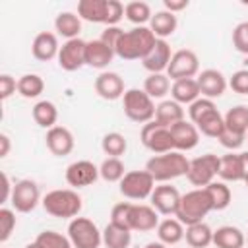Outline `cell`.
<instances>
[{"instance_id":"obj_39","label":"cell","mask_w":248,"mask_h":248,"mask_svg":"<svg viewBox=\"0 0 248 248\" xmlns=\"http://www.w3.org/2000/svg\"><path fill=\"white\" fill-rule=\"evenodd\" d=\"M143 91L155 101V99H163L169 91H170V79L167 74H149L143 79Z\"/></svg>"},{"instance_id":"obj_20","label":"cell","mask_w":248,"mask_h":248,"mask_svg":"<svg viewBox=\"0 0 248 248\" xmlns=\"http://www.w3.org/2000/svg\"><path fill=\"white\" fill-rule=\"evenodd\" d=\"M45 143H46V149L56 155V157H66L74 151V134L66 128V126H54L50 130H46V136H45Z\"/></svg>"},{"instance_id":"obj_57","label":"cell","mask_w":248,"mask_h":248,"mask_svg":"<svg viewBox=\"0 0 248 248\" xmlns=\"http://www.w3.org/2000/svg\"><path fill=\"white\" fill-rule=\"evenodd\" d=\"M246 140H248V132H246Z\"/></svg>"},{"instance_id":"obj_45","label":"cell","mask_w":248,"mask_h":248,"mask_svg":"<svg viewBox=\"0 0 248 248\" xmlns=\"http://www.w3.org/2000/svg\"><path fill=\"white\" fill-rule=\"evenodd\" d=\"M232 46L242 52V54H248V21H242L234 27L232 31Z\"/></svg>"},{"instance_id":"obj_26","label":"cell","mask_w":248,"mask_h":248,"mask_svg":"<svg viewBox=\"0 0 248 248\" xmlns=\"http://www.w3.org/2000/svg\"><path fill=\"white\" fill-rule=\"evenodd\" d=\"M153 120L165 128H170L172 124L184 120V108L180 103H176L172 99H165L155 107V118Z\"/></svg>"},{"instance_id":"obj_17","label":"cell","mask_w":248,"mask_h":248,"mask_svg":"<svg viewBox=\"0 0 248 248\" xmlns=\"http://www.w3.org/2000/svg\"><path fill=\"white\" fill-rule=\"evenodd\" d=\"M170 58H172L170 45L165 39H157L155 45H153V48L141 60V66L149 74H167V68L170 64Z\"/></svg>"},{"instance_id":"obj_3","label":"cell","mask_w":248,"mask_h":248,"mask_svg":"<svg viewBox=\"0 0 248 248\" xmlns=\"http://www.w3.org/2000/svg\"><path fill=\"white\" fill-rule=\"evenodd\" d=\"M188 167H190V159H186V155L180 151L153 155L145 163V170L153 176L155 182H169L178 176H186Z\"/></svg>"},{"instance_id":"obj_14","label":"cell","mask_w":248,"mask_h":248,"mask_svg":"<svg viewBox=\"0 0 248 248\" xmlns=\"http://www.w3.org/2000/svg\"><path fill=\"white\" fill-rule=\"evenodd\" d=\"M64 176H66V182L72 188H85V186L95 184L101 174H99V167L93 161L79 159V161H74L66 167Z\"/></svg>"},{"instance_id":"obj_42","label":"cell","mask_w":248,"mask_h":248,"mask_svg":"<svg viewBox=\"0 0 248 248\" xmlns=\"http://www.w3.org/2000/svg\"><path fill=\"white\" fill-rule=\"evenodd\" d=\"M99 174L107 182H120L126 174V169H124V163L118 157H107L99 165Z\"/></svg>"},{"instance_id":"obj_47","label":"cell","mask_w":248,"mask_h":248,"mask_svg":"<svg viewBox=\"0 0 248 248\" xmlns=\"http://www.w3.org/2000/svg\"><path fill=\"white\" fill-rule=\"evenodd\" d=\"M219 141H221V145L225 147V149H231V151H236V149H240L242 147V143L246 141V136H240V134H234V132H231V130H223V134L219 136Z\"/></svg>"},{"instance_id":"obj_30","label":"cell","mask_w":248,"mask_h":248,"mask_svg":"<svg viewBox=\"0 0 248 248\" xmlns=\"http://www.w3.org/2000/svg\"><path fill=\"white\" fill-rule=\"evenodd\" d=\"M223 182H240L244 180L242 165H240V153H227L219 157V174Z\"/></svg>"},{"instance_id":"obj_41","label":"cell","mask_w":248,"mask_h":248,"mask_svg":"<svg viewBox=\"0 0 248 248\" xmlns=\"http://www.w3.org/2000/svg\"><path fill=\"white\" fill-rule=\"evenodd\" d=\"M33 242L37 248H74L70 238L56 231H41Z\"/></svg>"},{"instance_id":"obj_11","label":"cell","mask_w":248,"mask_h":248,"mask_svg":"<svg viewBox=\"0 0 248 248\" xmlns=\"http://www.w3.org/2000/svg\"><path fill=\"white\" fill-rule=\"evenodd\" d=\"M200 74V58L194 50L190 48H180L172 52L170 64L167 68L169 79H186V78H196Z\"/></svg>"},{"instance_id":"obj_46","label":"cell","mask_w":248,"mask_h":248,"mask_svg":"<svg viewBox=\"0 0 248 248\" xmlns=\"http://www.w3.org/2000/svg\"><path fill=\"white\" fill-rule=\"evenodd\" d=\"M229 87L238 95H248V70H236L229 78Z\"/></svg>"},{"instance_id":"obj_1","label":"cell","mask_w":248,"mask_h":248,"mask_svg":"<svg viewBox=\"0 0 248 248\" xmlns=\"http://www.w3.org/2000/svg\"><path fill=\"white\" fill-rule=\"evenodd\" d=\"M188 116H190V122L196 124L202 136L219 140V136L225 130V118L211 99L200 97L198 101L188 105Z\"/></svg>"},{"instance_id":"obj_51","label":"cell","mask_w":248,"mask_h":248,"mask_svg":"<svg viewBox=\"0 0 248 248\" xmlns=\"http://www.w3.org/2000/svg\"><path fill=\"white\" fill-rule=\"evenodd\" d=\"M163 6L167 12L176 14V12H182L184 8H188V0H163Z\"/></svg>"},{"instance_id":"obj_49","label":"cell","mask_w":248,"mask_h":248,"mask_svg":"<svg viewBox=\"0 0 248 248\" xmlns=\"http://www.w3.org/2000/svg\"><path fill=\"white\" fill-rule=\"evenodd\" d=\"M122 29L118 27V25H112V27H105V31H103V35L99 37L101 41H105L108 46H112V48H116V43H118V39L122 37Z\"/></svg>"},{"instance_id":"obj_31","label":"cell","mask_w":248,"mask_h":248,"mask_svg":"<svg viewBox=\"0 0 248 248\" xmlns=\"http://www.w3.org/2000/svg\"><path fill=\"white\" fill-rule=\"evenodd\" d=\"M54 29L66 41L78 39L79 31H81V17L78 14H74V12H60L56 16V19H54Z\"/></svg>"},{"instance_id":"obj_16","label":"cell","mask_w":248,"mask_h":248,"mask_svg":"<svg viewBox=\"0 0 248 248\" xmlns=\"http://www.w3.org/2000/svg\"><path fill=\"white\" fill-rule=\"evenodd\" d=\"M198 85H200V93L205 99H219L221 95H225L227 87H229V79L223 76V72L215 70V68H207L202 70L198 76Z\"/></svg>"},{"instance_id":"obj_27","label":"cell","mask_w":248,"mask_h":248,"mask_svg":"<svg viewBox=\"0 0 248 248\" xmlns=\"http://www.w3.org/2000/svg\"><path fill=\"white\" fill-rule=\"evenodd\" d=\"M213 244L217 248H244L246 234L232 225H223L217 231H213Z\"/></svg>"},{"instance_id":"obj_21","label":"cell","mask_w":248,"mask_h":248,"mask_svg":"<svg viewBox=\"0 0 248 248\" xmlns=\"http://www.w3.org/2000/svg\"><path fill=\"white\" fill-rule=\"evenodd\" d=\"M114 56H116L114 48L108 46L101 39H93V41L85 43V66H91V68H97V70H105L112 62Z\"/></svg>"},{"instance_id":"obj_34","label":"cell","mask_w":248,"mask_h":248,"mask_svg":"<svg viewBox=\"0 0 248 248\" xmlns=\"http://www.w3.org/2000/svg\"><path fill=\"white\" fill-rule=\"evenodd\" d=\"M31 114H33V120H35L41 128L50 130V128L56 126L58 108H56V105H54L52 101H39V103H35Z\"/></svg>"},{"instance_id":"obj_4","label":"cell","mask_w":248,"mask_h":248,"mask_svg":"<svg viewBox=\"0 0 248 248\" xmlns=\"http://www.w3.org/2000/svg\"><path fill=\"white\" fill-rule=\"evenodd\" d=\"M209 211H213V203H211V198H209L207 190L205 188H194V190L182 194L174 217L184 227H190V225L202 223L203 217Z\"/></svg>"},{"instance_id":"obj_19","label":"cell","mask_w":248,"mask_h":248,"mask_svg":"<svg viewBox=\"0 0 248 248\" xmlns=\"http://www.w3.org/2000/svg\"><path fill=\"white\" fill-rule=\"evenodd\" d=\"M170 136L174 143V151H190L200 143V130L190 120H180L170 126Z\"/></svg>"},{"instance_id":"obj_10","label":"cell","mask_w":248,"mask_h":248,"mask_svg":"<svg viewBox=\"0 0 248 248\" xmlns=\"http://www.w3.org/2000/svg\"><path fill=\"white\" fill-rule=\"evenodd\" d=\"M140 140H141V143H143L151 153H155V155L174 151L170 128H165V126H161V124L155 122V120H151V122H147V124L141 126Z\"/></svg>"},{"instance_id":"obj_12","label":"cell","mask_w":248,"mask_h":248,"mask_svg":"<svg viewBox=\"0 0 248 248\" xmlns=\"http://www.w3.org/2000/svg\"><path fill=\"white\" fill-rule=\"evenodd\" d=\"M39 202H43V200H41V190H39L35 180L23 178V180H17L14 184V194H12V200H10L14 211L29 213L39 205Z\"/></svg>"},{"instance_id":"obj_2","label":"cell","mask_w":248,"mask_h":248,"mask_svg":"<svg viewBox=\"0 0 248 248\" xmlns=\"http://www.w3.org/2000/svg\"><path fill=\"white\" fill-rule=\"evenodd\" d=\"M157 37L147 25L134 27L130 31H124L122 37L116 43V56L122 60H143L145 54L153 48Z\"/></svg>"},{"instance_id":"obj_36","label":"cell","mask_w":248,"mask_h":248,"mask_svg":"<svg viewBox=\"0 0 248 248\" xmlns=\"http://www.w3.org/2000/svg\"><path fill=\"white\" fill-rule=\"evenodd\" d=\"M124 16H126V19L130 23H134L136 27H141V25H145V23L151 21L153 12H151V6L147 2L134 0V2L124 4Z\"/></svg>"},{"instance_id":"obj_23","label":"cell","mask_w":248,"mask_h":248,"mask_svg":"<svg viewBox=\"0 0 248 248\" xmlns=\"http://www.w3.org/2000/svg\"><path fill=\"white\" fill-rule=\"evenodd\" d=\"M31 52L37 60L41 62H48L52 58H58L60 52V45H58V37L50 31H41L39 35H35L33 45H31Z\"/></svg>"},{"instance_id":"obj_40","label":"cell","mask_w":248,"mask_h":248,"mask_svg":"<svg viewBox=\"0 0 248 248\" xmlns=\"http://www.w3.org/2000/svg\"><path fill=\"white\" fill-rule=\"evenodd\" d=\"M101 147H103V153L108 155V157H122L128 149V141L126 138L120 134V132H108L103 136L101 140Z\"/></svg>"},{"instance_id":"obj_7","label":"cell","mask_w":248,"mask_h":248,"mask_svg":"<svg viewBox=\"0 0 248 248\" xmlns=\"http://www.w3.org/2000/svg\"><path fill=\"white\" fill-rule=\"evenodd\" d=\"M68 238L74 248H99L103 244V231L87 217H74L68 223Z\"/></svg>"},{"instance_id":"obj_56","label":"cell","mask_w":248,"mask_h":248,"mask_svg":"<svg viewBox=\"0 0 248 248\" xmlns=\"http://www.w3.org/2000/svg\"><path fill=\"white\" fill-rule=\"evenodd\" d=\"M244 182H246V188H248V178H246V180H244Z\"/></svg>"},{"instance_id":"obj_43","label":"cell","mask_w":248,"mask_h":248,"mask_svg":"<svg viewBox=\"0 0 248 248\" xmlns=\"http://www.w3.org/2000/svg\"><path fill=\"white\" fill-rule=\"evenodd\" d=\"M16 229V211L10 207L0 209V242H6Z\"/></svg>"},{"instance_id":"obj_18","label":"cell","mask_w":248,"mask_h":248,"mask_svg":"<svg viewBox=\"0 0 248 248\" xmlns=\"http://www.w3.org/2000/svg\"><path fill=\"white\" fill-rule=\"evenodd\" d=\"M95 91L101 99L105 101H116L122 99L126 93L124 87V79L120 78V74L116 72H101L95 78Z\"/></svg>"},{"instance_id":"obj_55","label":"cell","mask_w":248,"mask_h":248,"mask_svg":"<svg viewBox=\"0 0 248 248\" xmlns=\"http://www.w3.org/2000/svg\"><path fill=\"white\" fill-rule=\"evenodd\" d=\"M25 248H37V246H35V242H31V244H27Z\"/></svg>"},{"instance_id":"obj_25","label":"cell","mask_w":248,"mask_h":248,"mask_svg":"<svg viewBox=\"0 0 248 248\" xmlns=\"http://www.w3.org/2000/svg\"><path fill=\"white\" fill-rule=\"evenodd\" d=\"M107 10H108V0H79L78 2V16L89 23L107 25Z\"/></svg>"},{"instance_id":"obj_53","label":"cell","mask_w":248,"mask_h":248,"mask_svg":"<svg viewBox=\"0 0 248 248\" xmlns=\"http://www.w3.org/2000/svg\"><path fill=\"white\" fill-rule=\"evenodd\" d=\"M240 165H242V174H244V180H246L248 178V151L240 153Z\"/></svg>"},{"instance_id":"obj_5","label":"cell","mask_w":248,"mask_h":248,"mask_svg":"<svg viewBox=\"0 0 248 248\" xmlns=\"http://www.w3.org/2000/svg\"><path fill=\"white\" fill-rule=\"evenodd\" d=\"M43 207L48 215L58 219H74L81 211V196L74 188H56L45 194Z\"/></svg>"},{"instance_id":"obj_33","label":"cell","mask_w":248,"mask_h":248,"mask_svg":"<svg viewBox=\"0 0 248 248\" xmlns=\"http://www.w3.org/2000/svg\"><path fill=\"white\" fill-rule=\"evenodd\" d=\"M184 238L192 248H207V246L213 244V231H211V227L207 223L202 221V223L186 227Z\"/></svg>"},{"instance_id":"obj_37","label":"cell","mask_w":248,"mask_h":248,"mask_svg":"<svg viewBox=\"0 0 248 248\" xmlns=\"http://www.w3.org/2000/svg\"><path fill=\"white\" fill-rule=\"evenodd\" d=\"M209 198H211V203H213V211H223L231 205V200H232V194H231V188L223 182V180H213L211 184L205 186Z\"/></svg>"},{"instance_id":"obj_22","label":"cell","mask_w":248,"mask_h":248,"mask_svg":"<svg viewBox=\"0 0 248 248\" xmlns=\"http://www.w3.org/2000/svg\"><path fill=\"white\" fill-rule=\"evenodd\" d=\"M159 225V213L145 203H132L130 207V231L147 232L157 229Z\"/></svg>"},{"instance_id":"obj_6","label":"cell","mask_w":248,"mask_h":248,"mask_svg":"<svg viewBox=\"0 0 248 248\" xmlns=\"http://www.w3.org/2000/svg\"><path fill=\"white\" fill-rule=\"evenodd\" d=\"M122 108H124V114L132 122H138V124H147L155 118L153 99L143 89H138V87L126 89L122 97Z\"/></svg>"},{"instance_id":"obj_35","label":"cell","mask_w":248,"mask_h":248,"mask_svg":"<svg viewBox=\"0 0 248 248\" xmlns=\"http://www.w3.org/2000/svg\"><path fill=\"white\" fill-rule=\"evenodd\" d=\"M223 118H225L227 130L240 134V136H246V132H248V107L246 105H236V107L229 108Z\"/></svg>"},{"instance_id":"obj_38","label":"cell","mask_w":248,"mask_h":248,"mask_svg":"<svg viewBox=\"0 0 248 248\" xmlns=\"http://www.w3.org/2000/svg\"><path fill=\"white\" fill-rule=\"evenodd\" d=\"M45 91V81L39 74H23L17 78V93L23 99H37Z\"/></svg>"},{"instance_id":"obj_50","label":"cell","mask_w":248,"mask_h":248,"mask_svg":"<svg viewBox=\"0 0 248 248\" xmlns=\"http://www.w3.org/2000/svg\"><path fill=\"white\" fill-rule=\"evenodd\" d=\"M12 194H14V184L10 182V176L6 172H2V198H0V203H8L12 200Z\"/></svg>"},{"instance_id":"obj_13","label":"cell","mask_w":248,"mask_h":248,"mask_svg":"<svg viewBox=\"0 0 248 248\" xmlns=\"http://www.w3.org/2000/svg\"><path fill=\"white\" fill-rule=\"evenodd\" d=\"M182 194L176 190V186H170L169 182H161L159 186H155V190L149 196L151 207L161 213V215H176L178 203H180Z\"/></svg>"},{"instance_id":"obj_44","label":"cell","mask_w":248,"mask_h":248,"mask_svg":"<svg viewBox=\"0 0 248 248\" xmlns=\"http://www.w3.org/2000/svg\"><path fill=\"white\" fill-rule=\"evenodd\" d=\"M130 207H132L130 202H120V203H116V205L110 209V223H114V225L124 227V229L130 231Z\"/></svg>"},{"instance_id":"obj_48","label":"cell","mask_w":248,"mask_h":248,"mask_svg":"<svg viewBox=\"0 0 248 248\" xmlns=\"http://www.w3.org/2000/svg\"><path fill=\"white\" fill-rule=\"evenodd\" d=\"M17 91V79L12 78L10 74H2L0 76V99L6 101L8 97H12Z\"/></svg>"},{"instance_id":"obj_54","label":"cell","mask_w":248,"mask_h":248,"mask_svg":"<svg viewBox=\"0 0 248 248\" xmlns=\"http://www.w3.org/2000/svg\"><path fill=\"white\" fill-rule=\"evenodd\" d=\"M143 248H167V244H163V242L157 240V242H147Z\"/></svg>"},{"instance_id":"obj_15","label":"cell","mask_w":248,"mask_h":248,"mask_svg":"<svg viewBox=\"0 0 248 248\" xmlns=\"http://www.w3.org/2000/svg\"><path fill=\"white\" fill-rule=\"evenodd\" d=\"M85 43L83 39H70L60 46L58 52V66L64 72H76L81 66H85Z\"/></svg>"},{"instance_id":"obj_52","label":"cell","mask_w":248,"mask_h":248,"mask_svg":"<svg viewBox=\"0 0 248 248\" xmlns=\"http://www.w3.org/2000/svg\"><path fill=\"white\" fill-rule=\"evenodd\" d=\"M10 153V138L8 134H0V157H6Z\"/></svg>"},{"instance_id":"obj_58","label":"cell","mask_w":248,"mask_h":248,"mask_svg":"<svg viewBox=\"0 0 248 248\" xmlns=\"http://www.w3.org/2000/svg\"><path fill=\"white\" fill-rule=\"evenodd\" d=\"M246 242H248V236H246Z\"/></svg>"},{"instance_id":"obj_8","label":"cell","mask_w":248,"mask_h":248,"mask_svg":"<svg viewBox=\"0 0 248 248\" xmlns=\"http://www.w3.org/2000/svg\"><path fill=\"white\" fill-rule=\"evenodd\" d=\"M219 174V157L215 153H205L200 157L190 159V167L186 172V178L196 188H205L215 180Z\"/></svg>"},{"instance_id":"obj_24","label":"cell","mask_w":248,"mask_h":248,"mask_svg":"<svg viewBox=\"0 0 248 248\" xmlns=\"http://www.w3.org/2000/svg\"><path fill=\"white\" fill-rule=\"evenodd\" d=\"M202 97L200 85L196 78H186V79H176L170 85V99L180 103V105H192Z\"/></svg>"},{"instance_id":"obj_28","label":"cell","mask_w":248,"mask_h":248,"mask_svg":"<svg viewBox=\"0 0 248 248\" xmlns=\"http://www.w3.org/2000/svg\"><path fill=\"white\" fill-rule=\"evenodd\" d=\"M184 234H186L184 225L176 217H167V219L159 221V225H157V238H159V242H163L167 246L178 244L184 238Z\"/></svg>"},{"instance_id":"obj_32","label":"cell","mask_w":248,"mask_h":248,"mask_svg":"<svg viewBox=\"0 0 248 248\" xmlns=\"http://www.w3.org/2000/svg\"><path fill=\"white\" fill-rule=\"evenodd\" d=\"M103 244L107 248H130L132 244V231L108 223L103 229Z\"/></svg>"},{"instance_id":"obj_9","label":"cell","mask_w":248,"mask_h":248,"mask_svg":"<svg viewBox=\"0 0 248 248\" xmlns=\"http://www.w3.org/2000/svg\"><path fill=\"white\" fill-rule=\"evenodd\" d=\"M155 190L153 176L143 170H130L120 180V194L128 200H147Z\"/></svg>"},{"instance_id":"obj_29","label":"cell","mask_w":248,"mask_h":248,"mask_svg":"<svg viewBox=\"0 0 248 248\" xmlns=\"http://www.w3.org/2000/svg\"><path fill=\"white\" fill-rule=\"evenodd\" d=\"M178 27V19H176V14H170L167 10H161V12H155L151 21H149V29L153 31V35L157 39H167L170 37Z\"/></svg>"}]
</instances>
